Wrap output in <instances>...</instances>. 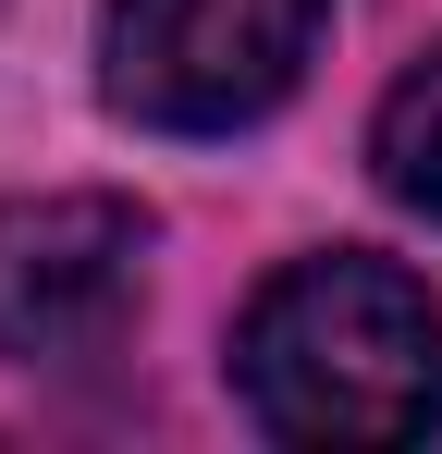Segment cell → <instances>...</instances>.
<instances>
[{
  "mask_svg": "<svg viewBox=\"0 0 442 454\" xmlns=\"http://www.w3.org/2000/svg\"><path fill=\"white\" fill-rule=\"evenodd\" d=\"M233 393L271 442H430L442 430V307L381 246L283 258L233 319Z\"/></svg>",
  "mask_w": 442,
  "mask_h": 454,
  "instance_id": "6da1fadb",
  "label": "cell"
},
{
  "mask_svg": "<svg viewBox=\"0 0 442 454\" xmlns=\"http://www.w3.org/2000/svg\"><path fill=\"white\" fill-rule=\"evenodd\" d=\"M332 0H99V98L147 136H233L283 111Z\"/></svg>",
  "mask_w": 442,
  "mask_h": 454,
  "instance_id": "7a4b0ae2",
  "label": "cell"
},
{
  "mask_svg": "<svg viewBox=\"0 0 442 454\" xmlns=\"http://www.w3.org/2000/svg\"><path fill=\"white\" fill-rule=\"evenodd\" d=\"M147 295V209L136 197H0V356L12 369H86L123 344Z\"/></svg>",
  "mask_w": 442,
  "mask_h": 454,
  "instance_id": "3957f363",
  "label": "cell"
},
{
  "mask_svg": "<svg viewBox=\"0 0 442 454\" xmlns=\"http://www.w3.org/2000/svg\"><path fill=\"white\" fill-rule=\"evenodd\" d=\"M368 172H381L393 209H418V222L442 233V37L381 86V111H368Z\"/></svg>",
  "mask_w": 442,
  "mask_h": 454,
  "instance_id": "277c9868",
  "label": "cell"
}]
</instances>
